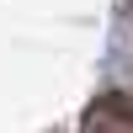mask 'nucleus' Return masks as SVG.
I'll use <instances>...</instances> for the list:
<instances>
[{"mask_svg": "<svg viewBox=\"0 0 133 133\" xmlns=\"http://www.w3.org/2000/svg\"><path fill=\"white\" fill-rule=\"evenodd\" d=\"M80 133H133V101H123V96L91 101L80 117Z\"/></svg>", "mask_w": 133, "mask_h": 133, "instance_id": "nucleus-1", "label": "nucleus"}]
</instances>
